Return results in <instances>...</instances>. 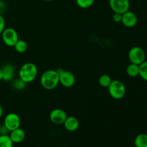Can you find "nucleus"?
I'll return each instance as SVG.
<instances>
[{"label":"nucleus","instance_id":"nucleus-17","mask_svg":"<svg viewBox=\"0 0 147 147\" xmlns=\"http://www.w3.org/2000/svg\"><path fill=\"white\" fill-rule=\"evenodd\" d=\"M13 145L9 135H0V147H13Z\"/></svg>","mask_w":147,"mask_h":147},{"label":"nucleus","instance_id":"nucleus-22","mask_svg":"<svg viewBox=\"0 0 147 147\" xmlns=\"http://www.w3.org/2000/svg\"><path fill=\"white\" fill-rule=\"evenodd\" d=\"M5 25H6V22H5V20H4V17H3V15H0V35L1 34L2 32L4 31V29L6 28Z\"/></svg>","mask_w":147,"mask_h":147},{"label":"nucleus","instance_id":"nucleus-2","mask_svg":"<svg viewBox=\"0 0 147 147\" xmlns=\"http://www.w3.org/2000/svg\"><path fill=\"white\" fill-rule=\"evenodd\" d=\"M38 74V69L35 64L31 62L24 63L19 70V78L25 83H32L35 80Z\"/></svg>","mask_w":147,"mask_h":147},{"label":"nucleus","instance_id":"nucleus-3","mask_svg":"<svg viewBox=\"0 0 147 147\" xmlns=\"http://www.w3.org/2000/svg\"><path fill=\"white\" fill-rule=\"evenodd\" d=\"M109 93L113 98L120 100L126 95V87L121 81L119 80H113L108 87Z\"/></svg>","mask_w":147,"mask_h":147},{"label":"nucleus","instance_id":"nucleus-20","mask_svg":"<svg viewBox=\"0 0 147 147\" xmlns=\"http://www.w3.org/2000/svg\"><path fill=\"white\" fill-rule=\"evenodd\" d=\"M139 76L145 81H147V61L144 62L139 65Z\"/></svg>","mask_w":147,"mask_h":147},{"label":"nucleus","instance_id":"nucleus-9","mask_svg":"<svg viewBox=\"0 0 147 147\" xmlns=\"http://www.w3.org/2000/svg\"><path fill=\"white\" fill-rule=\"evenodd\" d=\"M50 120L53 123L56 125L63 124L67 115L64 110L61 109H55L50 112Z\"/></svg>","mask_w":147,"mask_h":147},{"label":"nucleus","instance_id":"nucleus-11","mask_svg":"<svg viewBox=\"0 0 147 147\" xmlns=\"http://www.w3.org/2000/svg\"><path fill=\"white\" fill-rule=\"evenodd\" d=\"M3 73V80L6 82L11 81L15 75V67L11 63H6L1 67Z\"/></svg>","mask_w":147,"mask_h":147},{"label":"nucleus","instance_id":"nucleus-16","mask_svg":"<svg viewBox=\"0 0 147 147\" xmlns=\"http://www.w3.org/2000/svg\"><path fill=\"white\" fill-rule=\"evenodd\" d=\"M13 47H14V50L17 53H24L28 49V45H27V42L25 40H20L19 39V40L17 42V43L14 45V46Z\"/></svg>","mask_w":147,"mask_h":147},{"label":"nucleus","instance_id":"nucleus-19","mask_svg":"<svg viewBox=\"0 0 147 147\" xmlns=\"http://www.w3.org/2000/svg\"><path fill=\"white\" fill-rule=\"evenodd\" d=\"M27 83L22 80L21 78H18L12 80V87L14 88L15 90H22L27 87Z\"/></svg>","mask_w":147,"mask_h":147},{"label":"nucleus","instance_id":"nucleus-24","mask_svg":"<svg viewBox=\"0 0 147 147\" xmlns=\"http://www.w3.org/2000/svg\"><path fill=\"white\" fill-rule=\"evenodd\" d=\"M7 9V4L3 0H0V15H3Z\"/></svg>","mask_w":147,"mask_h":147},{"label":"nucleus","instance_id":"nucleus-1","mask_svg":"<svg viewBox=\"0 0 147 147\" xmlns=\"http://www.w3.org/2000/svg\"><path fill=\"white\" fill-rule=\"evenodd\" d=\"M40 83L45 89L51 90L55 88L59 83V75L57 70H47L40 77Z\"/></svg>","mask_w":147,"mask_h":147},{"label":"nucleus","instance_id":"nucleus-13","mask_svg":"<svg viewBox=\"0 0 147 147\" xmlns=\"http://www.w3.org/2000/svg\"><path fill=\"white\" fill-rule=\"evenodd\" d=\"M9 136L14 144L21 143L25 139V132L21 128H18L9 132Z\"/></svg>","mask_w":147,"mask_h":147},{"label":"nucleus","instance_id":"nucleus-27","mask_svg":"<svg viewBox=\"0 0 147 147\" xmlns=\"http://www.w3.org/2000/svg\"><path fill=\"white\" fill-rule=\"evenodd\" d=\"M3 80V73H2V70H1V67H0V80Z\"/></svg>","mask_w":147,"mask_h":147},{"label":"nucleus","instance_id":"nucleus-15","mask_svg":"<svg viewBox=\"0 0 147 147\" xmlns=\"http://www.w3.org/2000/svg\"><path fill=\"white\" fill-rule=\"evenodd\" d=\"M136 147H147V134H140L134 139Z\"/></svg>","mask_w":147,"mask_h":147},{"label":"nucleus","instance_id":"nucleus-25","mask_svg":"<svg viewBox=\"0 0 147 147\" xmlns=\"http://www.w3.org/2000/svg\"><path fill=\"white\" fill-rule=\"evenodd\" d=\"M9 134V131L8 129L6 128V126L4 125V123L0 125V135H6Z\"/></svg>","mask_w":147,"mask_h":147},{"label":"nucleus","instance_id":"nucleus-6","mask_svg":"<svg viewBox=\"0 0 147 147\" xmlns=\"http://www.w3.org/2000/svg\"><path fill=\"white\" fill-rule=\"evenodd\" d=\"M128 57L131 63L139 65L146 60V53L142 47L136 46L130 49L128 53Z\"/></svg>","mask_w":147,"mask_h":147},{"label":"nucleus","instance_id":"nucleus-26","mask_svg":"<svg viewBox=\"0 0 147 147\" xmlns=\"http://www.w3.org/2000/svg\"><path fill=\"white\" fill-rule=\"evenodd\" d=\"M3 113H4V111H3V108L1 105L0 104V119L3 116Z\"/></svg>","mask_w":147,"mask_h":147},{"label":"nucleus","instance_id":"nucleus-5","mask_svg":"<svg viewBox=\"0 0 147 147\" xmlns=\"http://www.w3.org/2000/svg\"><path fill=\"white\" fill-rule=\"evenodd\" d=\"M1 36L3 42L8 47H14V45L19 40L18 33L12 27H7L4 29Z\"/></svg>","mask_w":147,"mask_h":147},{"label":"nucleus","instance_id":"nucleus-8","mask_svg":"<svg viewBox=\"0 0 147 147\" xmlns=\"http://www.w3.org/2000/svg\"><path fill=\"white\" fill-rule=\"evenodd\" d=\"M109 6L114 13L123 14L130 8L129 0H109Z\"/></svg>","mask_w":147,"mask_h":147},{"label":"nucleus","instance_id":"nucleus-18","mask_svg":"<svg viewBox=\"0 0 147 147\" xmlns=\"http://www.w3.org/2000/svg\"><path fill=\"white\" fill-rule=\"evenodd\" d=\"M112 80H113L110 76H109L108 74H103L99 77L98 83L101 87L108 88L112 82Z\"/></svg>","mask_w":147,"mask_h":147},{"label":"nucleus","instance_id":"nucleus-14","mask_svg":"<svg viewBox=\"0 0 147 147\" xmlns=\"http://www.w3.org/2000/svg\"><path fill=\"white\" fill-rule=\"evenodd\" d=\"M126 73L129 76L132 78H135L139 75V65L131 63L129 65L126 67Z\"/></svg>","mask_w":147,"mask_h":147},{"label":"nucleus","instance_id":"nucleus-12","mask_svg":"<svg viewBox=\"0 0 147 147\" xmlns=\"http://www.w3.org/2000/svg\"><path fill=\"white\" fill-rule=\"evenodd\" d=\"M63 126L67 131L73 132L78 129L80 126V122L78 119L75 116H67L63 123Z\"/></svg>","mask_w":147,"mask_h":147},{"label":"nucleus","instance_id":"nucleus-28","mask_svg":"<svg viewBox=\"0 0 147 147\" xmlns=\"http://www.w3.org/2000/svg\"><path fill=\"white\" fill-rule=\"evenodd\" d=\"M46 1H54V0H45Z\"/></svg>","mask_w":147,"mask_h":147},{"label":"nucleus","instance_id":"nucleus-4","mask_svg":"<svg viewBox=\"0 0 147 147\" xmlns=\"http://www.w3.org/2000/svg\"><path fill=\"white\" fill-rule=\"evenodd\" d=\"M59 75V83L65 88H71L76 83V76L69 70L59 68L57 70Z\"/></svg>","mask_w":147,"mask_h":147},{"label":"nucleus","instance_id":"nucleus-10","mask_svg":"<svg viewBox=\"0 0 147 147\" xmlns=\"http://www.w3.org/2000/svg\"><path fill=\"white\" fill-rule=\"evenodd\" d=\"M138 18L136 14L131 11H127L122 14L121 23L128 28H131L137 24Z\"/></svg>","mask_w":147,"mask_h":147},{"label":"nucleus","instance_id":"nucleus-7","mask_svg":"<svg viewBox=\"0 0 147 147\" xmlns=\"http://www.w3.org/2000/svg\"><path fill=\"white\" fill-rule=\"evenodd\" d=\"M3 123L10 132L20 127L21 119L19 115L16 113H9L4 117Z\"/></svg>","mask_w":147,"mask_h":147},{"label":"nucleus","instance_id":"nucleus-23","mask_svg":"<svg viewBox=\"0 0 147 147\" xmlns=\"http://www.w3.org/2000/svg\"><path fill=\"white\" fill-rule=\"evenodd\" d=\"M113 22H115L116 23H119L121 22V20H122V14H119V13H114V14L113 15Z\"/></svg>","mask_w":147,"mask_h":147},{"label":"nucleus","instance_id":"nucleus-21","mask_svg":"<svg viewBox=\"0 0 147 147\" xmlns=\"http://www.w3.org/2000/svg\"><path fill=\"white\" fill-rule=\"evenodd\" d=\"M76 4L80 8L88 9L93 6L95 0H76Z\"/></svg>","mask_w":147,"mask_h":147}]
</instances>
